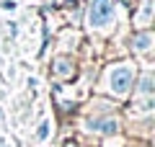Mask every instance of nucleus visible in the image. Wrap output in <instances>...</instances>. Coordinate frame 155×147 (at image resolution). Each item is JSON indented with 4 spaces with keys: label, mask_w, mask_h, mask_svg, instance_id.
<instances>
[{
    "label": "nucleus",
    "mask_w": 155,
    "mask_h": 147,
    "mask_svg": "<svg viewBox=\"0 0 155 147\" xmlns=\"http://www.w3.org/2000/svg\"><path fill=\"white\" fill-rule=\"evenodd\" d=\"M85 23L91 31H111L116 26V0H91Z\"/></svg>",
    "instance_id": "1"
},
{
    "label": "nucleus",
    "mask_w": 155,
    "mask_h": 147,
    "mask_svg": "<svg viewBox=\"0 0 155 147\" xmlns=\"http://www.w3.org/2000/svg\"><path fill=\"white\" fill-rule=\"evenodd\" d=\"M134 80H137V70L132 67V62H116L106 72V83H109V90L114 96H127L132 90Z\"/></svg>",
    "instance_id": "2"
},
{
    "label": "nucleus",
    "mask_w": 155,
    "mask_h": 147,
    "mask_svg": "<svg viewBox=\"0 0 155 147\" xmlns=\"http://www.w3.org/2000/svg\"><path fill=\"white\" fill-rule=\"evenodd\" d=\"M153 0H140V8H137V13H134V26L137 28H150L153 26Z\"/></svg>",
    "instance_id": "3"
},
{
    "label": "nucleus",
    "mask_w": 155,
    "mask_h": 147,
    "mask_svg": "<svg viewBox=\"0 0 155 147\" xmlns=\"http://www.w3.org/2000/svg\"><path fill=\"white\" fill-rule=\"evenodd\" d=\"M132 49L137 52V54H150V49H153V31L150 28H142L140 34H134L132 36Z\"/></svg>",
    "instance_id": "4"
},
{
    "label": "nucleus",
    "mask_w": 155,
    "mask_h": 147,
    "mask_svg": "<svg viewBox=\"0 0 155 147\" xmlns=\"http://www.w3.org/2000/svg\"><path fill=\"white\" fill-rule=\"evenodd\" d=\"M52 72H54V77H60V80H67V77H72V72H75L72 57H57V60L52 62Z\"/></svg>",
    "instance_id": "5"
},
{
    "label": "nucleus",
    "mask_w": 155,
    "mask_h": 147,
    "mask_svg": "<svg viewBox=\"0 0 155 147\" xmlns=\"http://www.w3.org/2000/svg\"><path fill=\"white\" fill-rule=\"evenodd\" d=\"M140 93H142L145 98L153 96V72H145V75L140 77Z\"/></svg>",
    "instance_id": "6"
},
{
    "label": "nucleus",
    "mask_w": 155,
    "mask_h": 147,
    "mask_svg": "<svg viewBox=\"0 0 155 147\" xmlns=\"http://www.w3.org/2000/svg\"><path fill=\"white\" fill-rule=\"evenodd\" d=\"M47 132H49V124L44 121V124L39 126V139H44V137H47Z\"/></svg>",
    "instance_id": "7"
},
{
    "label": "nucleus",
    "mask_w": 155,
    "mask_h": 147,
    "mask_svg": "<svg viewBox=\"0 0 155 147\" xmlns=\"http://www.w3.org/2000/svg\"><path fill=\"white\" fill-rule=\"evenodd\" d=\"M3 8H5V11H13V8H16V3H13V0H3Z\"/></svg>",
    "instance_id": "8"
},
{
    "label": "nucleus",
    "mask_w": 155,
    "mask_h": 147,
    "mask_svg": "<svg viewBox=\"0 0 155 147\" xmlns=\"http://www.w3.org/2000/svg\"><path fill=\"white\" fill-rule=\"evenodd\" d=\"M47 3H52V5H57V3H60V0H47Z\"/></svg>",
    "instance_id": "9"
}]
</instances>
